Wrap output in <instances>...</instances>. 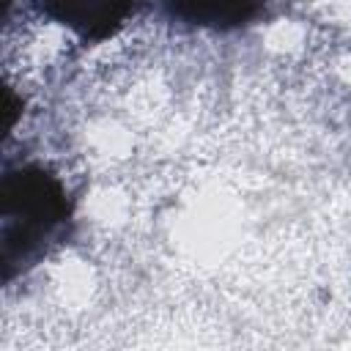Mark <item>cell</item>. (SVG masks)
<instances>
[{
	"mask_svg": "<svg viewBox=\"0 0 351 351\" xmlns=\"http://www.w3.org/2000/svg\"><path fill=\"white\" fill-rule=\"evenodd\" d=\"M66 219V192L38 167L8 173L3 181V263L22 261L58 222Z\"/></svg>",
	"mask_w": 351,
	"mask_h": 351,
	"instance_id": "1",
	"label": "cell"
},
{
	"mask_svg": "<svg viewBox=\"0 0 351 351\" xmlns=\"http://www.w3.org/2000/svg\"><path fill=\"white\" fill-rule=\"evenodd\" d=\"M47 14L80 27L90 38H104L110 36L134 8L121 5V3H80V0H66V3H47Z\"/></svg>",
	"mask_w": 351,
	"mask_h": 351,
	"instance_id": "2",
	"label": "cell"
},
{
	"mask_svg": "<svg viewBox=\"0 0 351 351\" xmlns=\"http://www.w3.org/2000/svg\"><path fill=\"white\" fill-rule=\"evenodd\" d=\"M170 11L195 25L228 27V25H241L250 16H255L258 5H250V3H176V5H170Z\"/></svg>",
	"mask_w": 351,
	"mask_h": 351,
	"instance_id": "3",
	"label": "cell"
}]
</instances>
